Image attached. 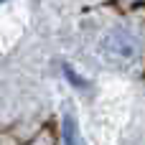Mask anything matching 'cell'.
Returning a JSON list of instances; mask_svg holds the SVG:
<instances>
[{"label":"cell","instance_id":"obj_2","mask_svg":"<svg viewBox=\"0 0 145 145\" xmlns=\"http://www.w3.org/2000/svg\"><path fill=\"white\" fill-rule=\"evenodd\" d=\"M64 138H66V145H82V138H79V133H76L74 117H66V120H64Z\"/></svg>","mask_w":145,"mask_h":145},{"label":"cell","instance_id":"obj_1","mask_svg":"<svg viewBox=\"0 0 145 145\" xmlns=\"http://www.w3.org/2000/svg\"><path fill=\"white\" fill-rule=\"evenodd\" d=\"M102 54L115 64H133L140 54V43L125 31H112L102 41Z\"/></svg>","mask_w":145,"mask_h":145}]
</instances>
